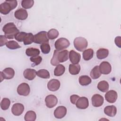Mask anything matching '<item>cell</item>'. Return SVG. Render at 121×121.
I'll use <instances>...</instances> for the list:
<instances>
[{
  "mask_svg": "<svg viewBox=\"0 0 121 121\" xmlns=\"http://www.w3.org/2000/svg\"><path fill=\"white\" fill-rule=\"evenodd\" d=\"M67 109L65 106L57 107L54 111V115L56 118L61 119L65 116L67 113Z\"/></svg>",
  "mask_w": 121,
  "mask_h": 121,
  "instance_id": "5bb4252c",
  "label": "cell"
},
{
  "mask_svg": "<svg viewBox=\"0 0 121 121\" xmlns=\"http://www.w3.org/2000/svg\"><path fill=\"white\" fill-rule=\"evenodd\" d=\"M80 70V66L77 64H71L69 65V71L70 74L75 75L78 74Z\"/></svg>",
  "mask_w": 121,
  "mask_h": 121,
  "instance_id": "7402d4cb",
  "label": "cell"
},
{
  "mask_svg": "<svg viewBox=\"0 0 121 121\" xmlns=\"http://www.w3.org/2000/svg\"><path fill=\"white\" fill-rule=\"evenodd\" d=\"M88 99L85 96L79 97L76 103V107L80 109H85L88 107Z\"/></svg>",
  "mask_w": 121,
  "mask_h": 121,
  "instance_id": "ba28073f",
  "label": "cell"
},
{
  "mask_svg": "<svg viewBox=\"0 0 121 121\" xmlns=\"http://www.w3.org/2000/svg\"><path fill=\"white\" fill-rule=\"evenodd\" d=\"M10 104V101L8 98H4L1 101L0 107L3 110H6L9 109Z\"/></svg>",
  "mask_w": 121,
  "mask_h": 121,
  "instance_id": "836d02e7",
  "label": "cell"
},
{
  "mask_svg": "<svg viewBox=\"0 0 121 121\" xmlns=\"http://www.w3.org/2000/svg\"><path fill=\"white\" fill-rule=\"evenodd\" d=\"M45 102L48 108H52L57 104L58 99L56 96L53 95H50L45 97Z\"/></svg>",
  "mask_w": 121,
  "mask_h": 121,
  "instance_id": "52a82bcc",
  "label": "cell"
},
{
  "mask_svg": "<svg viewBox=\"0 0 121 121\" xmlns=\"http://www.w3.org/2000/svg\"><path fill=\"white\" fill-rule=\"evenodd\" d=\"M24 111L23 104L20 103H16L14 104L11 108V112L15 116H19L22 114Z\"/></svg>",
  "mask_w": 121,
  "mask_h": 121,
  "instance_id": "4fadbf2b",
  "label": "cell"
},
{
  "mask_svg": "<svg viewBox=\"0 0 121 121\" xmlns=\"http://www.w3.org/2000/svg\"><path fill=\"white\" fill-rule=\"evenodd\" d=\"M80 97L76 95H73L70 96V100L71 103L73 104H76V103L77 101V100L78 99V98Z\"/></svg>",
  "mask_w": 121,
  "mask_h": 121,
  "instance_id": "60d3db41",
  "label": "cell"
},
{
  "mask_svg": "<svg viewBox=\"0 0 121 121\" xmlns=\"http://www.w3.org/2000/svg\"><path fill=\"white\" fill-rule=\"evenodd\" d=\"M34 42L37 44L49 43L47 32L43 31L35 34L34 36Z\"/></svg>",
  "mask_w": 121,
  "mask_h": 121,
  "instance_id": "3957f363",
  "label": "cell"
},
{
  "mask_svg": "<svg viewBox=\"0 0 121 121\" xmlns=\"http://www.w3.org/2000/svg\"><path fill=\"white\" fill-rule=\"evenodd\" d=\"M40 50L37 48H28L26 50V54L29 57H35L40 54Z\"/></svg>",
  "mask_w": 121,
  "mask_h": 121,
  "instance_id": "484cf974",
  "label": "cell"
},
{
  "mask_svg": "<svg viewBox=\"0 0 121 121\" xmlns=\"http://www.w3.org/2000/svg\"><path fill=\"white\" fill-rule=\"evenodd\" d=\"M34 4L33 0H23L21 1V6L25 9H30Z\"/></svg>",
  "mask_w": 121,
  "mask_h": 121,
  "instance_id": "e575fe53",
  "label": "cell"
},
{
  "mask_svg": "<svg viewBox=\"0 0 121 121\" xmlns=\"http://www.w3.org/2000/svg\"><path fill=\"white\" fill-rule=\"evenodd\" d=\"M94 55V51L91 48L86 49L83 51V58L85 60H91Z\"/></svg>",
  "mask_w": 121,
  "mask_h": 121,
  "instance_id": "4316f807",
  "label": "cell"
},
{
  "mask_svg": "<svg viewBox=\"0 0 121 121\" xmlns=\"http://www.w3.org/2000/svg\"><path fill=\"white\" fill-rule=\"evenodd\" d=\"M27 33L25 32H19L15 37V39L19 42H23L24 39Z\"/></svg>",
  "mask_w": 121,
  "mask_h": 121,
  "instance_id": "74e56055",
  "label": "cell"
},
{
  "mask_svg": "<svg viewBox=\"0 0 121 121\" xmlns=\"http://www.w3.org/2000/svg\"><path fill=\"white\" fill-rule=\"evenodd\" d=\"M118 97L117 92L113 90H110L107 91L105 95V100L109 103H114Z\"/></svg>",
  "mask_w": 121,
  "mask_h": 121,
  "instance_id": "9c48e42d",
  "label": "cell"
},
{
  "mask_svg": "<svg viewBox=\"0 0 121 121\" xmlns=\"http://www.w3.org/2000/svg\"><path fill=\"white\" fill-rule=\"evenodd\" d=\"M15 75V71L11 68H7L0 72V82L4 79H10L12 78Z\"/></svg>",
  "mask_w": 121,
  "mask_h": 121,
  "instance_id": "5b68a950",
  "label": "cell"
},
{
  "mask_svg": "<svg viewBox=\"0 0 121 121\" xmlns=\"http://www.w3.org/2000/svg\"><path fill=\"white\" fill-rule=\"evenodd\" d=\"M79 83L83 86H86L89 85L91 82V78L86 75H83L79 77L78 78Z\"/></svg>",
  "mask_w": 121,
  "mask_h": 121,
  "instance_id": "603a6c76",
  "label": "cell"
},
{
  "mask_svg": "<svg viewBox=\"0 0 121 121\" xmlns=\"http://www.w3.org/2000/svg\"><path fill=\"white\" fill-rule=\"evenodd\" d=\"M34 35L32 33H27L23 41L24 44L25 45H28L33 43L34 42Z\"/></svg>",
  "mask_w": 121,
  "mask_h": 121,
  "instance_id": "1f68e13d",
  "label": "cell"
},
{
  "mask_svg": "<svg viewBox=\"0 0 121 121\" xmlns=\"http://www.w3.org/2000/svg\"><path fill=\"white\" fill-rule=\"evenodd\" d=\"M109 54V51L107 49L100 48L98 49L96 53L97 59L102 60L106 58Z\"/></svg>",
  "mask_w": 121,
  "mask_h": 121,
  "instance_id": "44dd1931",
  "label": "cell"
},
{
  "mask_svg": "<svg viewBox=\"0 0 121 121\" xmlns=\"http://www.w3.org/2000/svg\"><path fill=\"white\" fill-rule=\"evenodd\" d=\"M104 113L109 117H114L117 113V108L114 105H108L104 109Z\"/></svg>",
  "mask_w": 121,
  "mask_h": 121,
  "instance_id": "ffe728a7",
  "label": "cell"
},
{
  "mask_svg": "<svg viewBox=\"0 0 121 121\" xmlns=\"http://www.w3.org/2000/svg\"><path fill=\"white\" fill-rule=\"evenodd\" d=\"M92 105L95 107L102 106L104 103V99L103 97L99 94L94 95L91 98Z\"/></svg>",
  "mask_w": 121,
  "mask_h": 121,
  "instance_id": "30bf717a",
  "label": "cell"
},
{
  "mask_svg": "<svg viewBox=\"0 0 121 121\" xmlns=\"http://www.w3.org/2000/svg\"><path fill=\"white\" fill-rule=\"evenodd\" d=\"M40 49L42 52L43 54H48L50 52L51 50V47L49 44V43H43L41 44Z\"/></svg>",
  "mask_w": 121,
  "mask_h": 121,
  "instance_id": "8d00e7d4",
  "label": "cell"
},
{
  "mask_svg": "<svg viewBox=\"0 0 121 121\" xmlns=\"http://www.w3.org/2000/svg\"><path fill=\"white\" fill-rule=\"evenodd\" d=\"M7 1L10 5L12 10L14 9H15L16 8V7L17 6V0H7Z\"/></svg>",
  "mask_w": 121,
  "mask_h": 121,
  "instance_id": "b9f144b4",
  "label": "cell"
},
{
  "mask_svg": "<svg viewBox=\"0 0 121 121\" xmlns=\"http://www.w3.org/2000/svg\"><path fill=\"white\" fill-rule=\"evenodd\" d=\"M69 56L70 61L73 64H77L80 60V54L74 50H71L69 52Z\"/></svg>",
  "mask_w": 121,
  "mask_h": 121,
  "instance_id": "9a60e30c",
  "label": "cell"
},
{
  "mask_svg": "<svg viewBox=\"0 0 121 121\" xmlns=\"http://www.w3.org/2000/svg\"><path fill=\"white\" fill-rule=\"evenodd\" d=\"M56 50H54L53 55L52 56V58L51 60V63L52 66H57L59 64V62L58 61L57 56H56Z\"/></svg>",
  "mask_w": 121,
  "mask_h": 121,
  "instance_id": "f35d334b",
  "label": "cell"
},
{
  "mask_svg": "<svg viewBox=\"0 0 121 121\" xmlns=\"http://www.w3.org/2000/svg\"><path fill=\"white\" fill-rule=\"evenodd\" d=\"M14 16L18 20H24L27 18L28 17V13L26 9H19L15 12Z\"/></svg>",
  "mask_w": 121,
  "mask_h": 121,
  "instance_id": "ac0fdd59",
  "label": "cell"
},
{
  "mask_svg": "<svg viewBox=\"0 0 121 121\" xmlns=\"http://www.w3.org/2000/svg\"><path fill=\"white\" fill-rule=\"evenodd\" d=\"M36 114L33 111H29L26 112L24 116L26 121H34L36 120Z\"/></svg>",
  "mask_w": 121,
  "mask_h": 121,
  "instance_id": "f1b7e54d",
  "label": "cell"
},
{
  "mask_svg": "<svg viewBox=\"0 0 121 121\" xmlns=\"http://www.w3.org/2000/svg\"><path fill=\"white\" fill-rule=\"evenodd\" d=\"M37 75L38 77L43 78H49L50 77L49 72L45 69H39L37 71Z\"/></svg>",
  "mask_w": 121,
  "mask_h": 121,
  "instance_id": "f546056e",
  "label": "cell"
},
{
  "mask_svg": "<svg viewBox=\"0 0 121 121\" xmlns=\"http://www.w3.org/2000/svg\"><path fill=\"white\" fill-rule=\"evenodd\" d=\"M109 86L108 83L105 80L100 81L97 86V87L98 90L103 93L106 92L108 90Z\"/></svg>",
  "mask_w": 121,
  "mask_h": 121,
  "instance_id": "cb8c5ba5",
  "label": "cell"
},
{
  "mask_svg": "<svg viewBox=\"0 0 121 121\" xmlns=\"http://www.w3.org/2000/svg\"><path fill=\"white\" fill-rule=\"evenodd\" d=\"M74 47L79 52H83L86 48L88 42L86 39L82 37H76L74 40Z\"/></svg>",
  "mask_w": 121,
  "mask_h": 121,
  "instance_id": "7a4b0ae2",
  "label": "cell"
},
{
  "mask_svg": "<svg viewBox=\"0 0 121 121\" xmlns=\"http://www.w3.org/2000/svg\"><path fill=\"white\" fill-rule=\"evenodd\" d=\"M60 87V82L57 79H52L47 83V88L51 91H56Z\"/></svg>",
  "mask_w": 121,
  "mask_h": 121,
  "instance_id": "2e32d148",
  "label": "cell"
},
{
  "mask_svg": "<svg viewBox=\"0 0 121 121\" xmlns=\"http://www.w3.org/2000/svg\"><path fill=\"white\" fill-rule=\"evenodd\" d=\"M30 92V86L26 83H22L18 85L17 88V92L20 95L27 96Z\"/></svg>",
  "mask_w": 121,
  "mask_h": 121,
  "instance_id": "8992f818",
  "label": "cell"
},
{
  "mask_svg": "<svg viewBox=\"0 0 121 121\" xmlns=\"http://www.w3.org/2000/svg\"><path fill=\"white\" fill-rule=\"evenodd\" d=\"M37 75V71L32 69H26L23 72V75L25 78L29 80L34 79Z\"/></svg>",
  "mask_w": 121,
  "mask_h": 121,
  "instance_id": "e0dca14e",
  "label": "cell"
},
{
  "mask_svg": "<svg viewBox=\"0 0 121 121\" xmlns=\"http://www.w3.org/2000/svg\"><path fill=\"white\" fill-rule=\"evenodd\" d=\"M90 75L92 78L94 79L98 78L101 76V73L100 71L98 66H95L93 68V69L90 71Z\"/></svg>",
  "mask_w": 121,
  "mask_h": 121,
  "instance_id": "d4e9b609",
  "label": "cell"
},
{
  "mask_svg": "<svg viewBox=\"0 0 121 121\" xmlns=\"http://www.w3.org/2000/svg\"><path fill=\"white\" fill-rule=\"evenodd\" d=\"M65 71V67L62 64H59L55 67L54 70V75L55 76L59 77L63 75Z\"/></svg>",
  "mask_w": 121,
  "mask_h": 121,
  "instance_id": "83f0119b",
  "label": "cell"
},
{
  "mask_svg": "<svg viewBox=\"0 0 121 121\" xmlns=\"http://www.w3.org/2000/svg\"><path fill=\"white\" fill-rule=\"evenodd\" d=\"M12 10L11 7L7 0L2 3L0 5V12L3 15L9 14L10 11Z\"/></svg>",
  "mask_w": 121,
  "mask_h": 121,
  "instance_id": "d6986e66",
  "label": "cell"
},
{
  "mask_svg": "<svg viewBox=\"0 0 121 121\" xmlns=\"http://www.w3.org/2000/svg\"><path fill=\"white\" fill-rule=\"evenodd\" d=\"M56 56L58 62H64L66 61L69 59V52L67 50H64L60 52H59L56 50Z\"/></svg>",
  "mask_w": 121,
  "mask_h": 121,
  "instance_id": "8fae6325",
  "label": "cell"
},
{
  "mask_svg": "<svg viewBox=\"0 0 121 121\" xmlns=\"http://www.w3.org/2000/svg\"><path fill=\"white\" fill-rule=\"evenodd\" d=\"M7 38L5 37V35H0V46H2L7 44L8 43Z\"/></svg>",
  "mask_w": 121,
  "mask_h": 121,
  "instance_id": "ab89813d",
  "label": "cell"
},
{
  "mask_svg": "<svg viewBox=\"0 0 121 121\" xmlns=\"http://www.w3.org/2000/svg\"><path fill=\"white\" fill-rule=\"evenodd\" d=\"M70 45L69 41L66 38L61 37L57 39L54 43L56 50L58 51H61L68 48Z\"/></svg>",
  "mask_w": 121,
  "mask_h": 121,
  "instance_id": "277c9868",
  "label": "cell"
},
{
  "mask_svg": "<svg viewBox=\"0 0 121 121\" xmlns=\"http://www.w3.org/2000/svg\"><path fill=\"white\" fill-rule=\"evenodd\" d=\"M59 33L58 31L56 29H51L47 32V36L48 39L53 40L56 39L59 35Z\"/></svg>",
  "mask_w": 121,
  "mask_h": 121,
  "instance_id": "4dcf8cb0",
  "label": "cell"
},
{
  "mask_svg": "<svg viewBox=\"0 0 121 121\" xmlns=\"http://www.w3.org/2000/svg\"><path fill=\"white\" fill-rule=\"evenodd\" d=\"M30 60L33 62L32 65V67L38 65L42 61V58L40 56H37L35 57H31L30 58Z\"/></svg>",
  "mask_w": 121,
  "mask_h": 121,
  "instance_id": "d590c367",
  "label": "cell"
},
{
  "mask_svg": "<svg viewBox=\"0 0 121 121\" xmlns=\"http://www.w3.org/2000/svg\"><path fill=\"white\" fill-rule=\"evenodd\" d=\"M2 30L5 37L9 39L15 38V36L19 32V30L13 22H9L5 25L2 28Z\"/></svg>",
  "mask_w": 121,
  "mask_h": 121,
  "instance_id": "6da1fadb",
  "label": "cell"
},
{
  "mask_svg": "<svg viewBox=\"0 0 121 121\" xmlns=\"http://www.w3.org/2000/svg\"><path fill=\"white\" fill-rule=\"evenodd\" d=\"M101 74L107 75L110 73L112 70V67L110 63L107 61H103L99 66Z\"/></svg>",
  "mask_w": 121,
  "mask_h": 121,
  "instance_id": "7c38bea8",
  "label": "cell"
},
{
  "mask_svg": "<svg viewBox=\"0 0 121 121\" xmlns=\"http://www.w3.org/2000/svg\"><path fill=\"white\" fill-rule=\"evenodd\" d=\"M6 45L7 48L11 50H15L21 48V46L19 45V44L14 40L8 41Z\"/></svg>",
  "mask_w": 121,
  "mask_h": 121,
  "instance_id": "d6a6232c",
  "label": "cell"
},
{
  "mask_svg": "<svg viewBox=\"0 0 121 121\" xmlns=\"http://www.w3.org/2000/svg\"><path fill=\"white\" fill-rule=\"evenodd\" d=\"M121 36H117L115 38V43L116 45L119 48H121Z\"/></svg>",
  "mask_w": 121,
  "mask_h": 121,
  "instance_id": "7bdbcfd3",
  "label": "cell"
}]
</instances>
